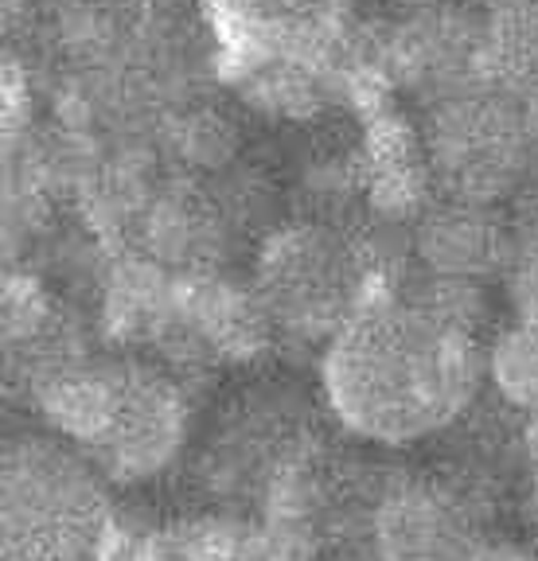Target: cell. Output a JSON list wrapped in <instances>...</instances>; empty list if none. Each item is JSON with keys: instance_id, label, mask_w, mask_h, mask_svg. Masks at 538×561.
<instances>
[{"instance_id": "1", "label": "cell", "mask_w": 538, "mask_h": 561, "mask_svg": "<svg viewBox=\"0 0 538 561\" xmlns=\"http://www.w3.org/2000/svg\"><path fill=\"white\" fill-rule=\"evenodd\" d=\"M484 375L477 335L445 324L414 297L379 289L328 340L320 382L335 421L379 445L449 430Z\"/></svg>"}, {"instance_id": "2", "label": "cell", "mask_w": 538, "mask_h": 561, "mask_svg": "<svg viewBox=\"0 0 538 561\" xmlns=\"http://www.w3.org/2000/svg\"><path fill=\"white\" fill-rule=\"evenodd\" d=\"M277 332L332 340L371 297L375 273L359 245L324 222L277 227L257 254L254 285Z\"/></svg>"}, {"instance_id": "3", "label": "cell", "mask_w": 538, "mask_h": 561, "mask_svg": "<svg viewBox=\"0 0 538 561\" xmlns=\"http://www.w3.org/2000/svg\"><path fill=\"white\" fill-rule=\"evenodd\" d=\"M4 526L9 553L98 561L110 515L94 468L59 440H16L4 460Z\"/></svg>"}, {"instance_id": "4", "label": "cell", "mask_w": 538, "mask_h": 561, "mask_svg": "<svg viewBox=\"0 0 538 561\" xmlns=\"http://www.w3.org/2000/svg\"><path fill=\"white\" fill-rule=\"evenodd\" d=\"M414 245L433 277L480 280L512 257V234L495 222V215H488L484 203L468 199L425 210Z\"/></svg>"}, {"instance_id": "5", "label": "cell", "mask_w": 538, "mask_h": 561, "mask_svg": "<svg viewBox=\"0 0 538 561\" xmlns=\"http://www.w3.org/2000/svg\"><path fill=\"white\" fill-rule=\"evenodd\" d=\"M160 140L172 152V160L192 168V172H227L234 149H239L234 125L204 102L172 105V114L160 125Z\"/></svg>"}, {"instance_id": "6", "label": "cell", "mask_w": 538, "mask_h": 561, "mask_svg": "<svg viewBox=\"0 0 538 561\" xmlns=\"http://www.w3.org/2000/svg\"><path fill=\"white\" fill-rule=\"evenodd\" d=\"M488 378L503 402L538 417V320H519L492 343Z\"/></svg>"}, {"instance_id": "7", "label": "cell", "mask_w": 538, "mask_h": 561, "mask_svg": "<svg viewBox=\"0 0 538 561\" xmlns=\"http://www.w3.org/2000/svg\"><path fill=\"white\" fill-rule=\"evenodd\" d=\"M465 561H538V553L530 550V546L515 542V538H503V535H495V530H488L477 542V550L468 553Z\"/></svg>"}]
</instances>
